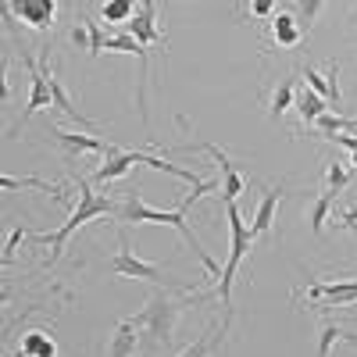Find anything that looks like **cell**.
<instances>
[{"mask_svg": "<svg viewBox=\"0 0 357 357\" xmlns=\"http://www.w3.org/2000/svg\"><path fill=\"white\" fill-rule=\"evenodd\" d=\"M139 183H129L126 186V193H122V200H118V207H114V218L122 222V225H143V222H158V225H172V229H178L183 232V240L190 243V250L200 257V264L211 272V279L218 282L222 279V268L215 264V257L207 254L200 243H197V236L190 232V225H186V211L190 207L186 204H178L175 211H158V207H146L143 200H139V190H136Z\"/></svg>", "mask_w": 357, "mask_h": 357, "instance_id": "cell-1", "label": "cell"}, {"mask_svg": "<svg viewBox=\"0 0 357 357\" xmlns=\"http://www.w3.org/2000/svg\"><path fill=\"white\" fill-rule=\"evenodd\" d=\"M72 183L79 186V207L72 211V218L57 229V232H40V243H50L54 261L61 257V250H65V243L72 240L75 229H82L86 222H93V218H100V215H114V207H118L111 197H97L93 190H89V183H82L79 175H72Z\"/></svg>", "mask_w": 357, "mask_h": 357, "instance_id": "cell-2", "label": "cell"}, {"mask_svg": "<svg viewBox=\"0 0 357 357\" xmlns=\"http://www.w3.org/2000/svg\"><path fill=\"white\" fill-rule=\"evenodd\" d=\"M197 301H204V296H183V301H175V296H168V293H151L146 296V304H143V311L132 318L136 321V329H143L146 336H151V343H158V347H172V329H175V318H178V311H183L186 304H197Z\"/></svg>", "mask_w": 357, "mask_h": 357, "instance_id": "cell-3", "label": "cell"}, {"mask_svg": "<svg viewBox=\"0 0 357 357\" xmlns=\"http://www.w3.org/2000/svg\"><path fill=\"white\" fill-rule=\"evenodd\" d=\"M111 272L114 275H126V279H143V282H151V286H165V289H183V282L165 275L158 264H146V261L136 257L126 225H118V254L111 257Z\"/></svg>", "mask_w": 357, "mask_h": 357, "instance_id": "cell-4", "label": "cell"}, {"mask_svg": "<svg viewBox=\"0 0 357 357\" xmlns=\"http://www.w3.org/2000/svg\"><path fill=\"white\" fill-rule=\"evenodd\" d=\"M225 218H229V229H232V243H229V264L222 268V279H218V301L225 307H232V282H236V272H240L243 257L250 254L254 247V232L243 225V215L236 211V204H225Z\"/></svg>", "mask_w": 357, "mask_h": 357, "instance_id": "cell-5", "label": "cell"}, {"mask_svg": "<svg viewBox=\"0 0 357 357\" xmlns=\"http://www.w3.org/2000/svg\"><path fill=\"white\" fill-rule=\"evenodd\" d=\"M197 151H204V154H211L215 161H218V168H222V200L225 204H236V197H240L243 190H247V175L232 165V158L225 154V151H218L215 143H200Z\"/></svg>", "mask_w": 357, "mask_h": 357, "instance_id": "cell-6", "label": "cell"}, {"mask_svg": "<svg viewBox=\"0 0 357 357\" xmlns=\"http://www.w3.org/2000/svg\"><path fill=\"white\" fill-rule=\"evenodd\" d=\"M307 301H318V307H343V304H354L357 301V279H347V282H311L304 289Z\"/></svg>", "mask_w": 357, "mask_h": 357, "instance_id": "cell-7", "label": "cell"}, {"mask_svg": "<svg viewBox=\"0 0 357 357\" xmlns=\"http://www.w3.org/2000/svg\"><path fill=\"white\" fill-rule=\"evenodd\" d=\"M158 15H161V8L154 4V0H143V4H139V11L132 15V22H129V36H132L139 47L165 43V36L158 33Z\"/></svg>", "mask_w": 357, "mask_h": 357, "instance_id": "cell-8", "label": "cell"}, {"mask_svg": "<svg viewBox=\"0 0 357 357\" xmlns=\"http://www.w3.org/2000/svg\"><path fill=\"white\" fill-rule=\"evenodd\" d=\"M232 318H236V314H232V307H225V318H222L218 325H215V321L207 325V329H204V333H200V336H197V340L183 350V354H178V357H211V354H215V347L229 336V325H232Z\"/></svg>", "mask_w": 357, "mask_h": 357, "instance_id": "cell-9", "label": "cell"}, {"mask_svg": "<svg viewBox=\"0 0 357 357\" xmlns=\"http://www.w3.org/2000/svg\"><path fill=\"white\" fill-rule=\"evenodd\" d=\"M132 165H139V151H122V146H111L107 161L93 172V183H97V186H107V183H114V178H122Z\"/></svg>", "mask_w": 357, "mask_h": 357, "instance_id": "cell-10", "label": "cell"}, {"mask_svg": "<svg viewBox=\"0 0 357 357\" xmlns=\"http://www.w3.org/2000/svg\"><path fill=\"white\" fill-rule=\"evenodd\" d=\"M54 136L57 143L65 146L68 154H107L114 143L100 139V136H86V132H72V129H61V126H54Z\"/></svg>", "mask_w": 357, "mask_h": 357, "instance_id": "cell-11", "label": "cell"}, {"mask_svg": "<svg viewBox=\"0 0 357 357\" xmlns=\"http://www.w3.org/2000/svg\"><path fill=\"white\" fill-rule=\"evenodd\" d=\"M286 197L282 186H268L261 204H257V211H254V222H250V232H254V240L257 236H268L272 232V222H275V211H279V200Z\"/></svg>", "mask_w": 357, "mask_h": 357, "instance_id": "cell-12", "label": "cell"}, {"mask_svg": "<svg viewBox=\"0 0 357 357\" xmlns=\"http://www.w3.org/2000/svg\"><path fill=\"white\" fill-rule=\"evenodd\" d=\"M272 43L275 47L304 43V29H301V22H296V11H289V8L275 11V18H272Z\"/></svg>", "mask_w": 357, "mask_h": 357, "instance_id": "cell-13", "label": "cell"}, {"mask_svg": "<svg viewBox=\"0 0 357 357\" xmlns=\"http://www.w3.org/2000/svg\"><path fill=\"white\" fill-rule=\"evenodd\" d=\"M54 11H57L54 0H18L15 4V15L25 25H33V29H50L54 25Z\"/></svg>", "mask_w": 357, "mask_h": 357, "instance_id": "cell-14", "label": "cell"}, {"mask_svg": "<svg viewBox=\"0 0 357 357\" xmlns=\"http://www.w3.org/2000/svg\"><path fill=\"white\" fill-rule=\"evenodd\" d=\"M293 107L301 111V118H304V126H307V129L318 122L321 114H329V111H333V104H329V100H321V97L314 93V89H311L307 82H304L301 89H296V100H293ZM333 114H336V111H333Z\"/></svg>", "mask_w": 357, "mask_h": 357, "instance_id": "cell-15", "label": "cell"}, {"mask_svg": "<svg viewBox=\"0 0 357 357\" xmlns=\"http://www.w3.org/2000/svg\"><path fill=\"white\" fill-rule=\"evenodd\" d=\"M336 79H340V61H333V65H329V79H321L311 65L304 68V82L314 89V93H318L321 100H329V104H333V111L340 107V82H336Z\"/></svg>", "mask_w": 357, "mask_h": 357, "instance_id": "cell-16", "label": "cell"}, {"mask_svg": "<svg viewBox=\"0 0 357 357\" xmlns=\"http://www.w3.org/2000/svg\"><path fill=\"white\" fill-rule=\"evenodd\" d=\"M132 354H136V321L132 318H122V321H114L107 357H132Z\"/></svg>", "mask_w": 357, "mask_h": 357, "instance_id": "cell-17", "label": "cell"}, {"mask_svg": "<svg viewBox=\"0 0 357 357\" xmlns=\"http://www.w3.org/2000/svg\"><path fill=\"white\" fill-rule=\"evenodd\" d=\"M296 100V75H286L275 89H272V104H268V118L272 122H279V118L286 114V107H293Z\"/></svg>", "mask_w": 357, "mask_h": 357, "instance_id": "cell-18", "label": "cell"}, {"mask_svg": "<svg viewBox=\"0 0 357 357\" xmlns=\"http://www.w3.org/2000/svg\"><path fill=\"white\" fill-rule=\"evenodd\" d=\"M22 354L25 357H57V343L47 329H29L22 336Z\"/></svg>", "mask_w": 357, "mask_h": 357, "instance_id": "cell-19", "label": "cell"}, {"mask_svg": "<svg viewBox=\"0 0 357 357\" xmlns=\"http://www.w3.org/2000/svg\"><path fill=\"white\" fill-rule=\"evenodd\" d=\"M0 186H4L8 193H15V190H43V193H50L57 204L65 200V193H61V186H54V183H43V178H11V175H4L0 178Z\"/></svg>", "mask_w": 357, "mask_h": 357, "instance_id": "cell-20", "label": "cell"}, {"mask_svg": "<svg viewBox=\"0 0 357 357\" xmlns=\"http://www.w3.org/2000/svg\"><path fill=\"white\" fill-rule=\"evenodd\" d=\"M350 178H354V172L343 168L340 158H329V172H325V186H329V190H325V193H333V197H336L343 186H350Z\"/></svg>", "mask_w": 357, "mask_h": 357, "instance_id": "cell-21", "label": "cell"}, {"mask_svg": "<svg viewBox=\"0 0 357 357\" xmlns=\"http://www.w3.org/2000/svg\"><path fill=\"white\" fill-rule=\"evenodd\" d=\"M340 336H347V333H343V325L325 318V321H321V329H318V357H333V347H336Z\"/></svg>", "mask_w": 357, "mask_h": 357, "instance_id": "cell-22", "label": "cell"}, {"mask_svg": "<svg viewBox=\"0 0 357 357\" xmlns=\"http://www.w3.org/2000/svg\"><path fill=\"white\" fill-rule=\"evenodd\" d=\"M333 193H318L314 197V204H311V232L314 236H321V229H325V218L333 215Z\"/></svg>", "mask_w": 357, "mask_h": 357, "instance_id": "cell-23", "label": "cell"}, {"mask_svg": "<svg viewBox=\"0 0 357 357\" xmlns=\"http://www.w3.org/2000/svg\"><path fill=\"white\" fill-rule=\"evenodd\" d=\"M132 15H136V8L129 4V0H107V4H100V18L104 22H132Z\"/></svg>", "mask_w": 357, "mask_h": 357, "instance_id": "cell-24", "label": "cell"}, {"mask_svg": "<svg viewBox=\"0 0 357 357\" xmlns=\"http://www.w3.org/2000/svg\"><path fill=\"white\" fill-rule=\"evenodd\" d=\"M321 8H325L321 0H304V4L296 8V22H301V29H304V33H307V29L314 25V18H318V11H321Z\"/></svg>", "mask_w": 357, "mask_h": 357, "instance_id": "cell-25", "label": "cell"}, {"mask_svg": "<svg viewBox=\"0 0 357 357\" xmlns=\"http://www.w3.org/2000/svg\"><path fill=\"white\" fill-rule=\"evenodd\" d=\"M86 22V29H89V54H100L104 47H107V36L100 33V25L93 22V18H82Z\"/></svg>", "mask_w": 357, "mask_h": 357, "instance_id": "cell-26", "label": "cell"}, {"mask_svg": "<svg viewBox=\"0 0 357 357\" xmlns=\"http://www.w3.org/2000/svg\"><path fill=\"white\" fill-rule=\"evenodd\" d=\"M22 236H25V225H18V229L8 236V247H4V264H11V257H15V247L22 243Z\"/></svg>", "mask_w": 357, "mask_h": 357, "instance_id": "cell-27", "label": "cell"}, {"mask_svg": "<svg viewBox=\"0 0 357 357\" xmlns=\"http://www.w3.org/2000/svg\"><path fill=\"white\" fill-rule=\"evenodd\" d=\"M68 43H72V47H86V50H89V29H86V22L68 33Z\"/></svg>", "mask_w": 357, "mask_h": 357, "instance_id": "cell-28", "label": "cell"}, {"mask_svg": "<svg viewBox=\"0 0 357 357\" xmlns=\"http://www.w3.org/2000/svg\"><path fill=\"white\" fill-rule=\"evenodd\" d=\"M340 225H343L347 232H354V236H357V204H350L347 211L340 215Z\"/></svg>", "mask_w": 357, "mask_h": 357, "instance_id": "cell-29", "label": "cell"}, {"mask_svg": "<svg viewBox=\"0 0 357 357\" xmlns=\"http://www.w3.org/2000/svg\"><path fill=\"white\" fill-rule=\"evenodd\" d=\"M247 11H250L254 18H264V15L275 11V4H272V0H254V4H247Z\"/></svg>", "mask_w": 357, "mask_h": 357, "instance_id": "cell-30", "label": "cell"}, {"mask_svg": "<svg viewBox=\"0 0 357 357\" xmlns=\"http://www.w3.org/2000/svg\"><path fill=\"white\" fill-rule=\"evenodd\" d=\"M350 158H354V175H357V143H354V151H350Z\"/></svg>", "mask_w": 357, "mask_h": 357, "instance_id": "cell-31", "label": "cell"}, {"mask_svg": "<svg viewBox=\"0 0 357 357\" xmlns=\"http://www.w3.org/2000/svg\"><path fill=\"white\" fill-rule=\"evenodd\" d=\"M347 340H350V343H354V347H357V333H347Z\"/></svg>", "mask_w": 357, "mask_h": 357, "instance_id": "cell-32", "label": "cell"}, {"mask_svg": "<svg viewBox=\"0 0 357 357\" xmlns=\"http://www.w3.org/2000/svg\"><path fill=\"white\" fill-rule=\"evenodd\" d=\"M15 357H25V354H22V350H18V354H15Z\"/></svg>", "mask_w": 357, "mask_h": 357, "instance_id": "cell-33", "label": "cell"}, {"mask_svg": "<svg viewBox=\"0 0 357 357\" xmlns=\"http://www.w3.org/2000/svg\"><path fill=\"white\" fill-rule=\"evenodd\" d=\"M354 22H357V8H354Z\"/></svg>", "mask_w": 357, "mask_h": 357, "instance_id": "cell-34", "label": "cell"}]
</instances>
